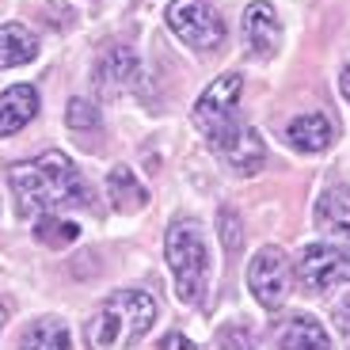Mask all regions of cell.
<instances>
[{
    "label": "cell",
    "instance_id": "obj_1",
    "mask_svg": "<svg viewBox=\"0 0 350 350\" xmlns=\"http://www.w3.org/2000/svg\"><path fill=\"white\" fill-rule=\"evenodd\" d=\"M8 183L16 194L19 217H46V213H62L92 202V191L80 179L77 164L57 149L35 160H23V164H12Z\"/></svg>",
    "mask_w": 350,
    "mask_h": 350
},
{
    "label": "cell",
    "instance_id": "obj_2",
    "mask_svg": "<svg viewBox=\"0 0 350 350\" xmlns=\"http://www.w3.org/2000/svg\"><path fill=\"white\" fill-rule=\"evenodd\" d=\"M152 320H157V301L145 289H118L88 320V350H133L152 327Z\"/></svg>",
    "mask_w": 350,
    "mask_h": 350
},
{
    "label": "cell",
    "instance_id": "obj_3",
    "mask_svg": "<svg viewBox=\"0 0 350 350\" xmlns=\"http://www.w3.org/2000/svg\"><path fill=\"white\" fill-rule=\"evenodd\" d=\"M164 255L175 278V293L183 305H202L206 289H210V252L202 240V228L194 221H175L167 228Z\"/></svg>",
    "mask_w": 350,
    "mask_h": 350
},
{
    "label": "cell",
    "instance_id": "obj_4",
    "mask_svg": "<svg viewBox=\"0 0 350 350\" xmlns=\"http://www.w3.org/2000/svg\"><path fill=\"white\" fill-rule=\"evenodd\" d=\"M240 88H244V77H240V72H225V77L213 80V84L198 96V103H194V126L206 133L210 149L240 122L237 118Z\"/></svg>",
    "mask_w": 350,
    "mask_h": 350
},
{
    "label": "cell",
    "instance_id": "obj_5",
    "mask_svg": "<svg viewBox=\"0 0 350 350\" xmlns=\"http://www.w3.org/2000/svg\"><path fill=\"white\" fill-rule=\"evenodd\" d=\"M167 27L191 50H217L225 42V19L217 16L210 0H172L167 4Z\"/></svg>",
    "mask_w": 350,
    "mask_h": 350
},
{
    "label": "cell",
    "instance_id": "obj_6",
    "mask_svg": "<svg viewBox=\"0 0 350 350\" xmlns=\"http://www.w3.org/2000/svg\"><path fill=\"white\" fill-rule=\"evenodd\" d=\"M247 289L255 293V301L262 308H282V301L289 293V259L282 247L267 244L252 255V262H247Z\"/></svg>",
    "mask_w": 350,
    "mask_h": 350
},
{
    "label": "cell",
    "instance_id": "obj_7",
    "mask_svg": "<svg viewBox=\"0 0 350 350\" xmlns=\"http://www.w3.org/2000/svg\"><path fill=\"white\" fill-rule=\"evenodd\" d=\"M297 278L305 293H327L339 282H350V247L339 244H312L301 255Z\"/></svg>",
    "mask_w": 350,
    "mask_h": 350
},
{
    "label": "cell",
    "instance_id": "obj_8",
    "mask_svg": "<svg viewBox=\"0 0 350 350\" xmlns=\"http://www.w3.org/2000/svg\"><path fill=\"white\" fill-rule=\"evenodd\" d=\"M213 152H217V157L225 160L232 172H240V175H255L262 167V157H267V152H262L259 133H255L252 126H244V122L232 126V130L213 145Z\"/></svg>",
    "mask_w": 350,
    "mask_h": 350
},
{
    "label": "cell",
    "instance_id": "obj_9",
    "mask_svg": "<svg viewBox=\"0 0 350 350\" xmlns=\"http://www.w3.org/2000/svg\"><path fill=\"white\" fill-rule=\"evenodd\" d=\"M141 72V62L130 46H107L96 62V88L103 96H122L126 88H133Z\"/></svg>",
    "mask_w": 350,
    "mask_h": 350
},
{
    "label": "cell",
    "instance_id": "obj_10",
    "mask_svg": "<svg viewBox=\"0 0 350 350\" xmlns=\"http://www.w3.org/2000/svg\"><path fill=\"white\" fill-rule=\"evenodd\" d=\"M244 38H247V46H252V53H259V57H271V53L278 50L282 23H278L274 4H267V0L247 4V12H244Z\"/></svg>",
    "mask_w": 350,
    "mask_h": 350
},
{
    "label": "cell",
    "instance_id": "obj_11",
    "mask_svg": "<svg viewBox=\"0 0 350 350\" xmlns=\"http://www.w3.org/2000/svg\"><path fill=\"white\" fill-rule=\"evenodd\" d=\"M38 114V92L31 84H16L0 96V137L19 133Z\"/></svg>",
    "mask_w": 350,
    "mask_h": 350
},
{
    "label": "cell",
    "instance_id": "obj_12",
    "mask_svg": "<svg viewBox=\"0 0 350 350\" xmlns=\"http://www.w3.org/2000/svg\"><path fill=\"white\" fill-rule=\"evenodd\" d=\"M316 225L327 237L350 240V187H327L316 202Z\"/></svg>",
    "mask_w": 350,
    "mask_h": 350
},
{
    "label": "cell",
    "instance_id": "obj_13",
    "mask_svg": "<svg viewBox=\"0 0 350 350\" xmlns=\"http://www.w3.org/2000/svg\"><path fill=\"white\" fill-rule=\"evenodd\" d=\"M335 141V126L327 114H301L289 122V145L301 152H324Z\"/></svg>",
    "mask_w": 350,
    "mask_h": 350
},
{
    "label": "cell",
    "instance_id": "obj_14",
    "mask_svg": "<svg viewBox=\"0 0 350 350\" xmlns=\"http://www.w3.org/2000/svg\"><path fill=\"white\" fill-rule=\"evenodd\" d=\"M38 57V38L23 23H0V69H16Z\"/></svg>",
    "mask_w": 350,
    "mask_h": 350
},
{
    "label": "cell",
    "instance_id": "obj_15",
    "mask_svg": "<svg viewBox=\"0 0 350 350\" xmlns=\"http://www.w3.org/2000/svg\"><path fill=\"white\" fill-rule=\"evenodd\" d=\"M107 194H111L114 210H122V213H137V210H145V202H149V191L141 187V179L122 164L107 175Z\"/></svg>",
    "mask_w": 350,
    "mask_h": 350
},
{
    "label": "cell",
    "instance_id": "obj_16",
    "mask_svg": "<svg viewBox=\"0 0 350 350\" xmlns=\"http://www.w3.org/2000/svg\"><path fill=\"white\" fill-rule=\"evenodd\" d=\"M278 350H332V342L312 316H293L278 335Z\"/></svg>",
    "mask_w": 350,
    "mask_h": 350
},
{
    "label": "cell",
    "instance_id": "obj_17",
    "mask_svg": "<svg viewBox=\"0 0 350 350\" xmlns=\"http://www.w3.org/2000/svg\"><path fill=\"white\" fill-rule=\"evenodd\" d=\"M19 350H72L69 327L62 320H38V324H31L23 332Z\"/></svg>",
    "mask_w": 350,
    "mask_h": 350
},
{
    "label": "cell",
    "instance_id": "obj_18",
    "mask_svg": "<svg viewBox=\"0 0 350 350\" xmlns=\"http://www.w3.org/2000/svg\"><path fill=\"white\" fill-rule=\"evenodd\" d=\"M35 240L46 247H69L80 240V225L62 217V213H46V217L35 221Z\"/></svg>",
    "mask_w": 350,
    "mask_h": 350
},
{
    "label": "cell",
    "instance_id": "obj_19",
    "mask_svg": "<svg viewBox=\"0 0 350 350\" xmlns=\"http://www.w3.org/2000/svg\"><path fill=\"white\" fill-rule=\"evenodd\" d=\"M65 122H69V130H96L99 111L92 103H84V99H72L69 111H65Z\"/></svg>",
    "mask_w": 350,
    "mask_h": 350
},
{
    "label": "cell",
    "instance_id": "obj_20",
    "mask_svg": "<svg viewBox=\"0 0 350 350\" xmlns=\"http://www.w3.org/2000/svg\"><path fill=\"white\" fill-rule=\"evenodd\" d=\"M217 347L221 350H255V342H252V335H247V327L228 324L217 332Z\"/></svg>",
    "mask_w": 350,
    "mask_h": 350
},
{
    "label": "cell",
    "instance_id": "obj_21",
    "mask_svg": "<svg viewBox=\"0 0 350 350\" xmlns=\"http://www.w3.org/2000/svg\"><path fill=\"white\" fill-rule=\"evenodd\" d=\"M217 221H221V244H225L228 255H232V252L240 247V217L225 206V210L217 213Z\"/></svg>",
    "mask_w": 350,
    "mask_h": 350
},
{
    "label": "cell",
    "instance_id": "obj_22",
    "mask_svg": "<svg viewBox=\"0 0 350 350\" xmlns=\"http://www.w3.org/2000/svg\"><path fill=\"white\" fill-rule=\"evenodd\" d=\"M160 350H198L187 335H179V332H172V335H164V342H160Z\"/></svg>",
    "mask_w": 350,
    "mask_h": 350
},
{
    "label": "cell",
    "instance_id": "obj_23",
    "mask_svg": "<svg viewBox=\"0 0 350 350\" xmlns=\"http://www.w3.org/2000/svg\"><path fill=\"white\" fill-rule=\"evenodd\" d=\"M335 327H339V332L350 339V301H342V305L335 308Z\"/></svg>",
    "mask_w": 350,
    "mask_h": 350
},
{
    "label": "cell",
    "instance_id": "obj_24",
    "mask_svg": "<svg viewBox=\"0 0 350 350\" xmlns=\"http://www.w3.org/2000/svg\"><path fill=\"white\" fill-rule=\"evenodd\" d=\"M339 88H342V99L350 103V65L342 69V77H339Z\"/></svg>",
    "mask_w": 350,
    "mask_h": 350
},
{
    "label": "cell",
    "instance_id": "obj_25",
    "mask_svg": "<svg viewBox=\"0 0 350 350\" xmlns=\"http://www.w3.org/2000/svg\"><path fill=\"white\" fill-rule=\"evenodd\" d=\"M4 324H8V308H4V301H0V332H4Z\"/></svg>",
    "mask_w": 350,
    "mask_h": 350
}]
</instances>
